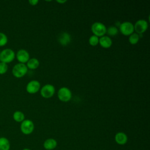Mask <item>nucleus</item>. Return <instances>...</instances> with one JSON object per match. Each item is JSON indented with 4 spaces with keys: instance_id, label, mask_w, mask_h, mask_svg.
<instances>
[{
    "instance_id": "18",
    "label": "nucleus",
    "mask_w": 150,
    "mask_h": 150,
    "mask_svg": "<svg viewBox=\"0 0 150 150\" xmlns=\"http://www.w3.org/2000/svg\"><path fill=\"white\" fill-rule=\"evenodd\" d=\"M139 40V35L137 33H133L131 35L129 36L128 41L131 45H136Z\"/></svg>"
},
{
    "instance_id": "10",
    "label": "nucleus",
    "mask_w": 150,
    "mask_h": 150,
    "mask_svg": "<svg viewBox=\"0 0 150 150\" xmlns=\"http://www.w3.org/2000/svg\"><path fill=\"white\" fill-rule=\"evenodd\" d=\"M15 56L16 57L18 61L20 63H23V64L26 63L30 59V55L29 52L25 49L19 50L17 52L16 54H15Z\"/></svg>"
},
{
    "instance_id": "5",
    "label": "nucleus",
    "mask_w": 150,
    "mask_h": 150,
    "mask_svg": "<svg viewBox=\"0 0 150 150\" xmlns=\"http://www.w3.org/2000/svg\"><path fill=\"white\" fill-rule=\"evenodd\" d=\"M34 128V123L30 120H24L21 124V131L25 135H29L32 133Z\"/></svg>"
},
{
    "instance_id": "4",
    "label": "nucleus",
    "mask_w": 150,
    "mask_h": 150,
    "mask_svg": "<svg viewBox=\"0 0 150 150\" xmlns=\"http://www.w3.org/2000/svg\"><path fill=\"white\" fill-rule=\"evenodd\" d=\"M71 91L66 87L60 88L57 91V97L62 102H68L71 100Z\"/></svg>"
},
{
    "instance_id": "13",
    "label": "nucleus",
    "mask_w": 150,
    "mask_h": 150,
    "mask_svg": "<svg viewBox=\"0 0 150 150\" xmlns=\"http://www.w3.org/2000/svg\"><path fill=\"white\" fill-rule=\"evenodd\" d=\"M115 141L117 144L125 145L128 141V137L124 132H118L115 135Z\"/></svg>"
},
{
    "instance_id": "8",
    "label": "nucleus",
    "mask_w": 150,
    "mask_h": 150,
    "mask_svg": "<svg viewBox=\"0 0 150 150\" xmlns=\"http://www.w3.org/2000/svg\"><path fill=\"white\" fill-rule=\"evenodd\" d=\"M148 28V23L145 19H139L134 25V31L138 35L144 33Z\"/></svg>"
},
{
    "instance_id": "7",
    "label": "nucleus",
    "mask_w": 150,
    "mask_h": 150,
    "mask_svg": "<svg viewBox=\"0 0 150 150\" xmlns=\"http://www.w3.org/2000/svg\"><path fill=\"white\" fill-rule=\"evenodd\" d=\"M119 29L120 32L125 36H129L134 32V25L128 21L121 23L120 25Z\"/></svg>"
},
{
    "instance_id": "12",
    "label": "nucleus",
    "mask_w": 150,
    "mask_h": 150,
    "mask_svg": "<svg viewBox=\"0 0 150 150\" xmlns=\"http://www.w3.org/2000/svg\"><path fill=\"white\" fill-rule=\"evenodd\" d=\"M100 45L104 49L110 48L112 45V41L111 38L108 36H103L99 38V43Z\"/></svg>"
},
{
    "instance_id": "2",
    "label": "nucleus",
    "mask_w": 150,
    "mask_h": 150,
    "mask_svg": "<svg viewBox=\"0 0 150 150\" xmlns=\"http://www.w3.org/2000/svg\"><path fill=\"white\" fill-rule=\"evenodd\" d=\"M15 57V53L11 49H5L0 52V61L5 63L12 62Z\"/></svg>"
},
{
    "instance_id": "9",
    "label": "nucleus",
    "mask_w": 150,
    "mask_h": 150,
    "mask_svg": "<svg viewBox=\"0 0 150 150\" xmlns=\"http://www.w3.org/2000/svg\"><path fill=\"white\" fill-rule=\"evenodd\" d=\"M40 89V83L39 81L33 80L30 81L26 86V90L29 94H35Z\"/></svg>"
},
{
    "instance_id": "15",
    "label": "nucleus",
    "mask_w": 150,
    "mask_h": 150,
    "mask_svg": "<svg viewBox=\"0 0 150 150\" xmlns=\"http://www.w3.org/2000/svg\"><path fill=\"white\" fill-rule=\"evenodd\" d=\"M40 64L39 61L38 59L36 58H31L29 59V60L26 63V66L28 69H31V70H34L37 69Z\"/></svg>"
},
{
    "instance_id": "1",
    "label": "nucleus",
    "mask_w": 150,
    "mask_h": 150,
    "mask_svg": "<svg viewBox=\"0 0 150 150\" xmlns=\"http://www.w3.org/2000/svg\"><path fill=\"white\" fill-rule=\"evenodd\" d=\"M91 30L94 35L100 38L106 34L107 28L104 23L100 22H96L92 24Z\"/></svg>"
},
{
    "instance_id": "16",
    "label": "nucleus",
    "mask_w": 150,
    "mask_h": 150,
    "mask_svg": "<svg viewBox=\"0 0 150 150\" xmlns=\"http://www.w3.org/2000/svg\"><path fill=\"white\" fill-rule=\"evenodd\" d=\"M11 148L10 142L6 137H0V150H9Z\"/></svg>"
},
{
    "instance_id": "17",
    "label": "nucleus",
    "mask_w": 150,
    "mask_h": 150,
    "mask_svg": "<svg viewBox=\"0 0 150 150\" xmlns=\"http://www.w3.org/2000/svg\"><path fill=\"white\" fill-rule=\"evenodd\" d=\"M13 120L18 122H22L25 120V114L21 111H16L13 114Z\"/></svg>"
},
{
    "instance_id": "14",
    "label": "nucleus",
    "mask_w": 150,
    "mask_h": 150,
    "mask_svg": "<svg viewBox=\"0 0 150 150\" xmlns=\"http://www.w3.org/2000/svg\"><path fill=\"white\" fill-rule=\"evenodd\" d=\"M57 143L53 138H48L43 142V147L47 150H53L57 146Z\"/></svg>"
},
{
    "instance_id": "6",
    "label": "nucleus",
    "mask_w": 150,
    "mask_h": 150,
    "mask_svg": "<svg viewBox=\"0 0 150 150\" xmlns=\"http://www.w3.org/2000/svg\"><path fill=\"white\" fill-rule=\"evenodd\" d=\"M40 95L45 98H50L53 97L55 93V87L51 84L44 85L40 89Z\"/></svg>"
},
{
    "instance_id": "19",
    "label": "nucleus",
    "mask_w": 150,
    "mask_h": 150,
    "mask_svg": "<svg viewBox=\"0 0 150 150\" xmlns=\"http://www.w3.org/2000/svg\"><path fill=\"white\" fill-rule=\"evenodd\" d=\"M118 32V28L116 26H111L110 27H108V28H107V32L106 33H107L109 36H115Z\"/></svg>"
},
{
    "instance_id": "23",
    "label": "nucleus",
    "mask_w": 150,
    "mask_h": 150,
    "mask_svg": "<svg viewBox=\"0 0 150 150\" xmlns=\"http://www.w3.org/2000/svg\"><path fill=\"white\" fill-rule=\"evenodd\" d=\"M39 1L38 0H29V3L30 4V5H32V6H35L36 5L38 4Z\"/></svg>"
},
{
    "instance_id": "25",
    "label": "nucleus",
    "mask_w": 150,
    "mask_h": 150,
    "mask_svg": "<svg viewBox=\"0 0 150 150\" xmlns=\"http://www.w3.org/2000/svg\"><path fill=\"white\" fill-rule=\"evenodd\" d=\"M22 150H31V149H29V148H24V149H23Z\"/></svg>"
},
{
    "instance_id": "22",
    "label": "nucleus",
    "mask_w": 150,
    "mask_h": 150,
    "mask_svg": "<svg viewBox=\"0 0 150 150\" xmlns=\"http://www.w3.org/2000/svg\"><path fill=\"white\" fill-rule=\"evenodd\" d=\"M8 67L6 63L0 62V74H5L8 70Z\"/></svg>"
},
{
    "instance_id": "3",
    "label": "nucleus",
    "mask_w": 150,
    "mask_h": 150,
    "mask_svg": "<svg viewBox=\"0 0 150 150\" xmlns=\"http://www.w3.org/2000/svg\"><path fill=\"white\" fill-rule=\"evenodd\" d=\"M28 70V69L25 64L18 63L13 67L12 73L15 77L21 78L26 75Z\"/></svg>"
},
{
    "instance_id": "11",
    "label": "nucleus",
    "mask_w": 150,
    "mask_h": 150,
    "mask_svg": "<svg viewBox=\"0 0 150 150\" xmlns=\"http://www.w3.org/2000/svg\"><path fill=\"white\" fill-rule=\"evenodd\" d=\"M58 42L62 46H66L71 42V36L67 32H63L58 37Z\"/></svg>"
},
{
    "instance_id": "24",
    "label": "nucleus",
    "mask_w": 150,
    "mask_h": 150,
    "mask_svg": "<svg viewBox=\"0 0 150 150\" xmlns=\"http://www.w3.org/2000/svg\"><path fill=\"white\" fill-rule=\"evenodd\" d=\"M56 2H58V3H60V4H64V3L66 2V1H57Z\"/></svg>"
},
{
    "instance_id": "21",
    "label": "nucleus",
    "mask_w": 150,
    "mask_h": 150,
    "mask_svg": "<svg viewBox=\"0 0 150 150\" xmlns=\"http://www.w3.org/2000/svg\"><path fill=\"white\" fill-rule=\"evenodd\" d=\"M8 43L7 36L2 32H0V46H4Z\"/></svg>"
},
{
    "instance_id": "20",
    "label": "nucleus",
    "mask_w": 150,
    "mask_h": 150,
    "mask_svg": "<svg viewBox=\"0 0 150 150\" xmlns=\"http://www.w3.org/2000/svg\"><path fill=\"white\" fill-rule=\"evenodd\" d=\"M88 43L89 44L92 46H97L99 43V38L93 35L89 38L88 39Z\"/></svg>"
}]
</instances>
